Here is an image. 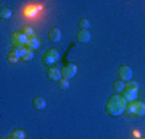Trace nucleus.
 <instances>
[{
  "mask_svg": "<svg viewBox=\"0 0 145 139\" xmlns=\"http://www.w3.org/2000/svg\"><path fill=\"white\" fill-rule=\"evenodd\" d=\"M126 107H127V102L121 97V94H113L105 103V112L110 117H121L126 112Z\"/></svg>",
  "mask_w": 145,
  "mask_h": 139,
  "instance_id": "nucleus-1",
  "label": "nucleus"
},
{
  "mask_svg": "<svg viewBox=\"0 0 145 139\" xmlns=\"http://www.w3.org/2000/svg\"><path fill=\"white\" fill-rule=\"evenodd\" d=\"M58 60H60V53H58L57 49H47L44 52V55H42V63L48 68L55 67Z\"/></svg>",
  "mask_w": 145,
  "mask_h": 139,
  "instance_id": "nucleus-2",
  "label": "nucleus"
},
{
  "mask_svg": "<svg viewBox=\"0 0 145 139\" xmlns=\"http://www.w3.org/2000/svg\"><path fill=\"white\" fill-rule=\"evenodd\" d=\"M126 113L134 115V117H145V102H142V100L129 102L126 107Z\"/></svg>",
  "mask_w": 145,
  "mask_h": 139,
  "instance_id": "nucleus-3",
  "label": "nucleus"
},
{
  "mask_svg": "<svg viewBox=\"0 0 145 139\" xmlns=\"http://www.w3.org/2000/svg\"><path fill=\"white\" fill-rule=\"evenodd\" d=\"M10 42H11V45L15 47V49H16V47H26V45H27V42H29V37L20 31V32H15V34H11Z\"/></svg>",
  "mask_w": 145,
  "mask_h": 139,
  "instance_id": "nucleus-4",
  "label": "nucleus"
},
{
  "mask_svg": "<svg viewBox=\"0 0 145 139\" xmlns=\"http://www.w3.org/2000/svg\"><path fill=\"white\" fill-rule=\"evenodd\" d=\"M61 74L65 79H72V78L78 74V67L74 63H66L65 67L61 68Z\"/></svg>",
  "mask_w": 145,
  "mask_h": 139,
  "instance_id": "nucleus-5",
  "label": "nucleus"
},
{
  "mask_svg": "<svg viewBox=\"0 0 145 139\" xmlns=\"http://www.w3.org/2000/svg\"><path fill=\"white\" fill-rule=\"evenodd\" d=\"M132 68L131 67H127V65H121V67L118 68V76H119V79L121 81H124V82H127V81H131L132 79Z\"/></svg>",
  "mask_w": 145,
  "mask_h": 139,
  "instance_id": "nucleus-6",
  "label": "nucleus"
},
{
  "mask_svg": "<svg viewBox=\"0 0 145 139\" xmlns=\"http://www.w3.org/2000/svg\"><path fill=\"white\" fill-rule=\"evenodd\" d=\"M47 76H48V79L50 81H60L63 78V74H61V68H57V67H52V68H48L47 70Z\"/></svg>",
  "mask_w": 145,
  "mask_h": 139,
  "instance_id": "nucleus-7",
  "label": "nucleus"
},
{
  "mask_svg": "<svg viewBox=\"0 0 145 139\" xmlns=\"http://www.w3.org/2000/svg\"><path fill=\"white\" fill-rule=\"evenodd\" d=\"M121 97L124 99L126 102H134V100H137V97H139V91H131V89H124L123 92H121Z\"/></svg>",
  "mask_w": 145,
  "mask_h": 139,
  "instance_id": "nucleus-8",
  "label": "nucleus"
},
{
  "mask_svg": "<svg viewBox=\"0 0 145 139\" xmlns=\"http://www.w3.org/2000/svg\"><path fill=\"white\" fill-rule=\"evenodd\" d=\"M48 39H50L52 42H55V44H57V42H60V41H61V29H60V28H57V26H55V28H52V29L48 31Z\"/></svg>",
  "mask_w": 145,
  "mask_h": 139,
  "instance_id": "nucleus-9",
  "label": "nucleus"
},
{
  "mask_svg": "<svg viewBox=\"0 0 145 139\" xmlns=\"http://www.w3.org/2000/svg\"><path fill=\"white\" fill-rule=\"evenodd\" d=\"M76 39L81 44H87V42H90V32L87 29H79L78 34H76Z\"/></svg>",
  "mask_w": 145,
  "mask_h": 139,
  "instance_id": "nucleus-10",
  "label": "nucleus"
},
{
  "mask_svg": "<svg viewBox=\"0 0 145 139\" xmlns=\"http://www.w3.org/2000/svg\"><path fill=\"white\" fill-rule=\"evenodd\" d=\"M32 107L36 108V110H44V108L47 107V100L44 97H34L32 99Z\"/></svg>",
  "mask_w": 145,
  "mask_h": 139,
  "instance_id": "nucleus-11",
  "label": "nucleus"
},
{
  "mask_svg": "<svg viewBox=\"0 0 145 139\" xmlns=\"http://www.w3.org/2000/svg\"><path fill=\"white\" fill-rule=\"evenodd\" d=\"M26 47L29 49V50H34V52H36L37 49H40V41H39V37H37V36L29 37V42H27Z\"/></svg>",
  "mask_w": 145,
  "mask_h": 139,
  "instance_id": "nucleus-12",
  "label": "nucleus"
},
{
  "mask_svg": "<svg viewBox=\"0 0 145 139\" xmlns=\"http://www.w3.org/2000/svg\"><path fill=\"white\" fill-rule=\"evenodd\" d=\"M113 89H114V92L116 94H121L126 89V82L121 81V79H116V81L113 82Z\"/></svg>",
  "mask_w": 145,
  "mask_h": 139,
  "instance_id": "nucleus-13",
  "label": "nucleus"
},
{
  "mask_svg": "<svg viewBox=\"0 0 145 139\" xmlns=\"http://www.w3.org/2000/svg\"><path fill=\"white\" fill-rule=\"evenodd\" d=\"M10 138H11V139H26V133H24L23 129L16 128V129H13V131H11Z\"/></svg>",
  "mask_w": 145,
  "mask_h": 139,
  "instance_id": "nucleus-14",
  "label": "nucleus"
},
{
  "mask_svg": "<svg viewBox=\"0 0 145 139\" xmlns=\"http://www.w3.org/2000/svg\"><path fill=\"white\" fill-rule=\"evenodd\" d=\"M11 15H13V11H11L8 7H2V10H0V18H2V20H10Z\"/></svg>",
  "mask_w": 145,
  "mask_h": 139,
  "instance_id": "nucleus-15",
  "label": "nucleus"
},
{
  "mask_svg": "<svg viewBox=\"0 0 145 139\" xmlns=\"http://www.w3.org/2000/svg\"><path fill=\"white\" fill-rule=\"evenodd\" d=\"M7 60H8V63H11V65H15V63H18V60H21L18 55L15 53V50H10V53H8V57H7Z\"/></svg>",
  "mask_w": 145,
  "mask_h": 139,
  "instance_id": "nucleus-16",
  "label": "nucleus"
},
{
  "mask_svg": "<svg viewBox=\"0 0 145 139\" xmlns=\"http://www.w3.org/2000/svg\"><path fill=\"white\" fill-rule=\"evenodd\" d=\"M79 29H87L89 31V28H90V21L86 20V18H82V20H79Z\"/></svg>",
  "mask_w": 145,
  "mask_h": 139,
  "instance_id": "nucleus-17",
  "label": "nucleus"
},
{
  "mask_svg": "<svg viewBox=\"0 0 145 139\" xmlns=\"http://www.w3.org/2000/svg\"><path fill=\"white\" fill-rule=\"evenodd\" d=\"M126 89H131V91H139V82H135V81H127L126 82Z\"/></svg>",
  "mask_w": 145,
  "mask_h": 139,
  "instance_id": "nucleus-18",
  "label": "nucleus"
},
{
  "mask_svg": "<svg viewBox=\"0 0 145 139\" xmlns=\"http://www.w3.org/2000/svg\"><path fill=\"white\" fill-rule=\"evenodd\" d=\"M21 32H23V34H26L27 37H32V36H36V34H34V29H32L31 26H24V28L21 29Z\"/></svg>",
  "mask_w": 145,
  "mask_h": 139,
  "instance_id": "nucleus-19",
  "label": "nucleus"
},
{
  "mask_svg": "<svg viewBox=\"0 0 145 139\" xmlns=\"http://www.w3.org/2000/svg\"><path fill=\"white\" fill-rule=\"evenodd\" d=\"M58 88L63 89V91H65V89H68V88H69V79H65V78H61V79L58 81Z\"/></svg>",
  "mask_w": 145,
  "mask_h": 139,
  "instance_id": "nucleus-20",
  "label": "nucleus"
},
{
  "mask_svg": "<svg viewBox=\"0 0 145 139\" xmlns=\"http://www.w3.org/2000/svg\"><path fill=\"white\" fill-rule=\"evenodd\" d=\"M32 58H34V50H27L26 55L21 58V60H23V62H31Z\"/></svg>",
  "mask_w": 145,
  "mask_h": 139,
  "instance_id": "nucleus-21",
  "label": "nucleus"
},
{
  "mask_svg": "<svg viewBox=\"0 0 145 139\" xmlns=\"http://www.w3.org/2000/svg\"><path fill=\"white\" fill-rule=\"evenodd\" d=\"M2 139H11V138H10V136H8V138H2Z\"/></svg>",
  "mask_w": 145,
  "mask_h": 139,
  "instance_id": "nucleus-22",
  "label": "nucleus"
},
{
  "mask_svg": "<svg viewBox=\"0 0 145 139\" xmlns=\"http://www.w3.org/2000/svg\"><path fill=\"white\" fill-rule=\"evenodd\" d=\"M137 139H145V138H137Z\"/></svg>",
  "mask_w": 145,
  "mask_h": 139,
  "instance_id": "nucleus-23",
  "label": "nucleus"
}]
</instances>
